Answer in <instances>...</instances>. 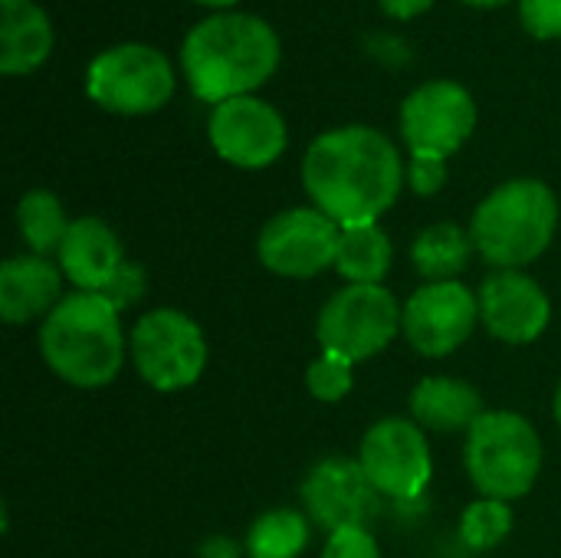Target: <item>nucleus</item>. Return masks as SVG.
Segmentation results:
<instances>
[{
    "mask_svg": "<svg viewBox=\"0 0 561 558\" xmlns=\"http://www.w3.org/2000/svg\"><path fill=\"white\" fill-rule=\"evenodd\" d=\"M302 184L339 227L378 224L398 201L404 164L388 135L368 125H345L319 135L302 158Z\"/></svg>",
    "mask_w": 561,
    "mask_h": 558,
    "instance_id": "nucleus-1",
    "label": "nucleus"
},
{
    "mask_svg": "<svg viewBox=\"0 0 561 558\" xmlns=\"http://www.w3.org/2000/svg\"><path fill=\"white\" fill-rule=\"evenodd\" d=\"M181 66L201 102H227L260 89L279 66L276 30L253 13H214L201 20L184 46Z\"/></svg>",
    "mask_w": 561,
    "mask_h": 558,
    "instance_id": "nucleus-2",
    "label": "nucleus"
},
{
    "mask_svg": "<svg viewBox=\"0 0 561 558\" xmlns=\"http://www.w3.org/2000/svg\"><path fill=\"white\" fill-rule=\"evenodd\" d=\"M39 352L56 378L72 388H102L125 365L118 309L102 293L76 289L39 326Z\"/></svg>",
    "mask_w": 561,
    "mask_h": 558,
    "instance_id": "nucleus-3",
    "label": "nucleus"
},
{
    "mask_svg": "<svg viewBox=\"0 0 561 558\" xmlns=\"http://www.w3.org/2000/svg\"><path fill=\"white\" fill-rule=\"evenodd\" d=\"M559 201L546 181L516 178L493 187L473 214V243L500 270H519L539 260L556 237Z\"/></svg>",
    "mask_w": 561,
    "mask_h": 558,
    "instance_id": "nucleus-4",
    "label": "nucleus"
},
{
    "mask_svg": "<svg viewBox=\"0 0 561 558\" xmlns=\"http://www.w3.org/2000/svg\"><path fill=\"white\" fill-rule=\"evenodd\" d=\"M463 464L483 497L519 500L536 487L542 470L539 431L516 411H486L467 431Z\"/></svg>",
    "mask_w": 561,
    "mask_h": 558,
    "instance_id": "nucleus-5",
    "label": "nucleus"
},
{
    "mask_svg": "<svg viewBox=\"0 0 561 558\" xmlns=\"http://www.w3.org/2000/svg\"><path fill=\"white\" fill-rule=\"evenodd\" d=\"M85 92L115 115H148L174 95V69L148 43H122L99 53L85 69Z\"/></svg>",
    "mask_w": 561,
    "mask_h": 558,
    "instance_id": "nucleus-6",
    "label": "nucleus"
},
{
    "mask_svg": "<svg viewBox=\"0 0 561 558\" xmlns=\"http://www.w3.org/2000/svg\"><path fill=\"white\" fill-rule=\"evenodd\" d=\"M404 309L385 286H345L319 312L316 335L322 352H335L352 365L385 352L401 332Z\"/></svg>",
    "mask_w": 561,
    "mask_h": 558,
    "instance_id": "nucleus-7",
    "label": "nucleus"
},
{
    "mask_svg": "<svg viewBox=\"0 0 561 558\" xmlns=\"http://www.w3.org/2000/svg\"><path fill=\"white\" fill-rule=\"evenodd\" d=\"M131 362L151 388L181 391L204 375L207 339L191 316L178 309H151L131 329Z\"/></svg>",
    "mask_w": 561,
    "mask_h": 558,
    "instance_id": "nucleus-8",
    "label": "nucleus"
},
{
    "mask_svg": "<svg viewBox=\"0 0 561 558\" xmlns=\"http://www.w3.org/2000/svg\"><path fill=\"white\" fill-rule=\"evenodd\" d=\"M477 128L473 95L450 79L417 86L401 105V135L411 158H450Z\"/></svg>",
    "mask_w": 561,
    "mask_h": 558,
    "instance_id": "nucleus-9",
    "label": "nucleus"
},
{
    "mask_svg": "<svg viewBox=\"0 0 561 558\" xmlns=\"http://www.w3.org/2000/svg\"><path fill=\"white\" fill-rule=\"evenodd\" d=\"M342 227L319 207H293L270 217L260 230L256 253L276 276L309 280L335 266Z\"/></svg>",
    "mask_w": 561,
    "mask_h": 558,
    "instance_id": "nucleus-10",
    "label": "nucleus"
},
{
    "mask_svg": "<svg viewBox=\"0 0 561 558\" xmlns=\"http://www.w3.org/2000/svg\"><path fill=\"white\" fill-rule=\"evenodd\" d=\"M358 464L381 497L391 500H417L431 477L434 460L424 437V428L408 418L378 421L358 447Z\"/></svg>",
    "mask_w": 561,
    "mask_h": 558,
    "instance_id": "nucleus-11",
    "label": "nucleus"
},
{
    "mask_svg": "<svg viewBox=\"0 0 561 558\" xmlns=\"http://www.w3.org/2000/svg\"><path fill=\"white\" fill-rule=\"evenodd\" d=\"M207 135L214 151L237 168H266L289 141L283 115L256 95H237L214 105Z\"/></svg>",
    "mask_w": 561,
    "mask_h": 558,
    "instance_id": "nucleus-12",
    "label": "nucleus"
},
{
    "mask_svg": "<svg viewBox=\"0 0 561 558\" xmlns=\"http://www.w3.org/2000/svg\"><path fill=\"white\" fill-rule=\"evenodd\" d=\"M477 322L480 299L463 283H427L408 299L401 332L408 335L414 352L427 358H444L473 335Z\"/></svg>",
    "mask_w": 561,
    "mask_h": 558,
    "instance_id": "nucleus-13",
    "label": "nucleus"
},
{
    "mask_svg": "<svg viewBox=\"0 0 561 558\" xmlns=\"http://www.w3.org/2000/svg\"><path fill=\"white\" fill-rule=\"evenodd\" d=\"M302 503L322 529L335 533L348 526H368L381 510V493L358 460L329 457L309 470L302 483Z\"/></svg>",
    "mask_w": 561,
    "mask_h": 558,
    "instance_id": "nucleus-14",
    "label": "nucleus"
},
{
    "mask_svg": "<svg viewBox=\"0 0 561 558\" xmlns=\"http://www.w3.org/2000/svg\"><path fill=\"white\" fill-rule=\"evenodd\" d=\"M480 319L493 339L506 345H529L536 342L552 319V303L546 289L519 273V270H496L483 280L480 293Z\"/></svg>",
    "mask_w": 561,
    "mask_h": 558,
    "instance_id": "nucleus-15",
    "label": "nucleus"
},
{
    "mask_svg": "<svg viewBox=\"0 0 561 558\" xmlns=\"http://www.w3.org/2000/svg\"><path fill=\"white\" fill-rule=\"evenodd\" d=\"M56 257L66 280L85 293H102L125 263L115 230L99 217H76Z\"/></svg>",
    "mask_w": 561,
    "mask_h": 558,
    "instance_id": "nucleus-16",
    "label": "nucleus"
},
{
    "mask_svg": "<svg viewBox=\"0 0 561 558\" xmlns=\"http://www.w3.org/2000/svg\"><path fill=\"white\" fill-rule=\"evenodd\" d=\"M62 303L59 270L36 253L10 257L0 266V316L7 326H23L36 316H49Z\"/></svg>",
    "mask_w": 561,
    "mask_h": 558,
    "instance_id": "nucleus-17",
    "label": "nucleus"
},
{
    "mask_svg": "<svg viewBox=\"0 0 561 558\" xmlns=\"http://www.w3.org/2000/svg\"><path fill=\"white\" fill-rule=\"evenodd\" d=\"M53 53V23L33 0H0V72L26 76Z\"/></svg>",
    "mask_w": 561,
    "mask_h": 558,
    "instance_id": "nucleus-18",
    "label": "nucleus"
},
{
    "mask_svg": "<svg viewBox=\"0 0 561 558\" xmlns=\"http://www.w3.org/2000/svg\"><path fill=\"white\" fill-rule=\"evenodd\" d=\"M411 414L421 428L457 434V431H470L486 411H483V398L473 385H467L460 378L434 375V378H424L421 385H414Z\"/></svg>",
    "mask_w": 561,
    "mask_h": 558,
    "instance_id": "nucleus-19",
    "label": "nucleus"
},
{
    "mask_svg": "<svg viewBox=\"0 0 561 558\" xmlns=\"http://www.w3.org/2000/svg\"><path fill=\"white\" fill-rule=\"evenodd\" d=\"M473 247H477L473 234H467L463 227L434 224L417 234V240L411 247V260H414V270L427 283H454L467 270Z\"/></svg>",
    "mask_w": 561,
    "mask_h": 558,
    "instance_id": "nucleus-20",
    "label": "nucleus"
},
{
    "mask_svg": "<svg viewBox=\"0 0 561 558\" xmlns=\"http://www.w3.org/2000/svg\"><path fill=\"white\" fill-rule=\"evenodd\" d=\"M394 260L391 240L378 224H362V227H342L339 240V257L335 270L352 283V286H381Z\"/></svg>",
    "mask_w": 561,
    "mask_h": 558,
    "instance_id": "nucleus-21",
    "label": "nucleus"
},
{
    "mask_svg": "<svg viewBox=\"0 0 561 558\" xmlns=\"http://www.w3.org/2000/svg\"><path fill=\"white\" fill-rule=\"evenodd\" d=\"M69 224L72 220H66V210L53 191H43V187L26 191L16 204V230L36 257L59 253L69 234Z\"/></svg>",
    "mask_w": 561,
    "mask_h": 558,
    "instance_id": "nucleus-22",
    "label": "nucleus"
},
{
    "mask_svg": "<svg viewBox=\"0 0 561 558\" xmlns=\"http://www.w3.org/2000/svg\"><path fill=\"white\" fill-rule=\"evenodd\" d=\"M309 546V523L296 510H270L247 533L250 558H299Z\"/></svg>",
    "mask_w": 561,
    "mask_h": 558,
    "instance_id": "nucleus-23",
    "label": "nucleus"
},
{
    "mask_svg": "<svg viewBox=\"0 0 561 558\" xmlns=\"http://www.w3.org/2000/svg\"><path fill=\"white\" fill-rule=\"evenodd\" d=\"M510 533H513V510L503 500L483 497V500L470 503L460 516V539L473 553L496 549Z\"/></svg>",
    "mask_w": 561,
    "mask_h": 558,
    "instance_id": "nucleus-24",
    "label": "nucleus"
},
{
    "mask_svg": "<svg viewBox=\"0 0 561 558\" xmlns=\"http://www.w3.org/2000/svg\"><path fill=\"white\" fill-rule=\"evenodd\" d=\"M352 385H355V365L335 352H322L306 368V388L316 401L335 405V401L348 398Z\"/></svg>",
    "mask_w": 561,
    "mask_h": 558,
    "instance_id": "nucleus-25",
    "label": "nucleus"
},
{
    "mask_svg": "<svg viewBox=\"0 0 561 558\" xmlns=\"http://www.w3.org/2000/svg\"><path fill=\"white\" fill-rule=\"evenodd\" d=\"M322 558H381V549L368 526H348L329 533V543L322 549Z\"/></svg>",
    "mask_w": 561,
    "mask_h": 558,
    "instance_id": "nucleus-26",
    "label": "nucleus"
},
{
    "mask_svg": "<svg viewBox=\"0 0 561 558\" xmlns=\"http://www.w3.org/2000/svg\"><path fill=\"white\" fill-rule=\"evenodd\" d=\"M519 16H523V26L536 39H559L561 36V0H523Z\"/></svg>",
    "mask_w": 561,
    "mask_h": 558,
    "instance_id": "nucleus-27",
    "label": "nucleus"
},
{
    "mask_svg": "<svg viewBox=\"0 0 561 558\" xmlns=\"http://www.w3.org/2000/svg\"><path fill=\"white\" fill-rule=\"evenodd\" d=\"M145 283H148V276H145V270L138 266V263H131V260H125L122 263V270L112 276V283L102 289V296L122 312V309H128V306H135L141 296H145Z\"/></svg>",
    "mask_w": 561,
    "mask_h": 558,
    "instance_id": "nucleus-28",
    "label": "nucleus"
},
{
    "mask_svg": "<svg viewBox=\"0 0 561 558\" xmlns=\"http://www.w3.org/2000/svg\"><path fill=\"white\" fill-rule=\"evenodd\" d=\"M408 181H411L414 194L431 197V194H437V191L444 187V181H447V161H444V158H411Z\"/></svg>",
    "mask_w": 561,
    "mask_h": 558,
    "instance_id": "nucleus-29",
    "label": "nucleus"
},
{
    "mask_svg": "<svg viewBox=\"0 0 561 558\" xmlns=\"http://www.w3.org/2000/svg\"><path fill=\"white\" fill-rule=\"evenodd\" d=\"M381 7L394 20H414L421 13H427L434 7V0H381Z\"/></svg>",
    "mask_w": 561,
    "mask_h": 558,
    "instance_id": "nucleus-30",
    "label": "nucleus"
},
{
    "mask_svg": "<svg viewBox=\"0 0 561 558\" xmlns=\"http://www.w3.org/2000/svg\"><path fill=\"white\" fill-rule=\"evenodd\" d=\"M201 558H240V546L230 536H210L201 546Z\"/></svg>",
    "mask_w": 561,
    "mask_h": 558,
    "instance_id": "nucleus-31",
    "label": "nucleus"
},
{
    "mask_svg": "<svg viewBox=\"0 0 561 558\" xmlns=\"http://www.w3.org/2000/svg\"><path fill=\"white\" fill-rule=\"evenodd\" d=\"M463 3H473V7H500V3H510V0H463Z\"/></svg>",
    "mask_w": 561,
    "mask_h": 558,
    "instance_id": "nucleus-32",
    "label": "nucleus"
},
{
    "mask_svg": "<svg viewBox=\"0 0 561 558\" xmlns=\"http://www.w3.org/2000/svg\"><path fill=\"white\" fill-rule=\"evenodd\" d=\"M194 3H204V7H230L237 0H194Z\"/></svg>",
    "mask_w": 561,
    "mask_h": 558,
    "instance_id": "nucleus-33",
    "label": "nucleus"
},
{
    "mask_svg": "<svg viewBox=\"0 0 561 558\" xmlns=\"http://www.w3.org/2000/svg\"><path fill=\"white\" fill-rule=\"evenodd\" d=\"M556 421H559V428H561V385H559V391H556Z\"/></svg>",
    "mask_w": 561,
    "mask_h": 558,
    "instance_id": "nucleus-34",
    "label": "nucleus"
}]
</instances>
